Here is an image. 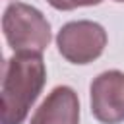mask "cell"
I'll list each match as a JSON object with an SVG mask.
<instances>
[{
    "label": "cell",
    "instance_id": "obj_1",
    "mask_svg": "<svg viewBox=\"0 0 124 124\" xmlns=\"http://www.w3.org/2000/svg\"><path fill=\"white\" fill-rule=\"evenodd\" d=\"M46 70L41 54L16 52L4 64L0 91V120L2 124H21L39 93L43 91Z\"/></svg>",
    "mask_w": 124,
    "mask_h": 124
},
{
    "label": "cell",
    "instance_id": "obj_2",
    "mask_svg": "<svg viewBox=\"0 0 124 124\" xmlns=\"http://www.w3.org/2000/svg\"><path fill=\"white\" fill-rule=\"evenodd\" d=\"M2 29L14 52L41 54L50 43V25L46 17L33 6L12 2L2 17Z\"/></svg>",
    "mask_w": 124,
    "mask_h": 124
},
{
    "label": "cell",
    "instance_id": "obj_3",
    "mask_svg": "<svg viewBox=\"0 0 124 124\" xmlns=\"http://www.w3.org/2000/svg\"><path fill=\"white\" fill-rule=\"evenodd\" d=\"M58 52L72 64H89L99 58L107 46V31L103 25L79 19L62 25L56 37Z\"/></svg>",
    "mask_w": 124,
    "mask_h": 124
},
{
    "label": "cell",
    "instance_id": "obj_4",
    "mask_svg": "<svg viewBox=\"0 0 124 124\" xmlns=\"http://www.w3.org/2000/svg\"><path fill=\"white\" fill-rule=\"evenodd\" d=\"M91 112L103 124L124 122V74L108 70L91 83Z\"/></svg>",
    "mask_w": 124,
    "mask_h": 124
},
{
    "label": "cell",
    "instance_id": "obj_5",
    "mask_svg": "<svg viewBox=\"0 0 124 124\" xmlns=\"http://www.w3.org/2000/svg\"><path fill=\"white\" fill-rule=\"evenodd\" d=\"M31 124H79V101L72 87L58 85L31 116Z\"/></svg>",
    "mask_w": 124,
    "mask_h": 124
},
{
    "label": "cell",
    "instance_id": "obj_6",
    "mask_svg": "<svg viewBox=\"0 0 124 124\" xmlns=\"http://www.w3.org/2000/svg\"><path fill=\"white\" fill-rule=\"evenodd\" d=\"M46 2L56 10H74L78 6H95L101 4L103 0H46Z\"/></svg>",
    "mask_w": 124,
    "mask_h": 124
},
{
    "label": "cell",
    "instance_id": "obj_7",
    "mask_svg": "<svg viewBox=\"0 0 124 124\" xmlns=\"http://www.w3.org/2000/svg\"><path fill=\"white\" fill-rule=\"evenodd\" d=\"M116 2H124V0H116Z\"/></svg>",
    "mask_w": 124,
    "mask_h": 124
}]
</instances>
